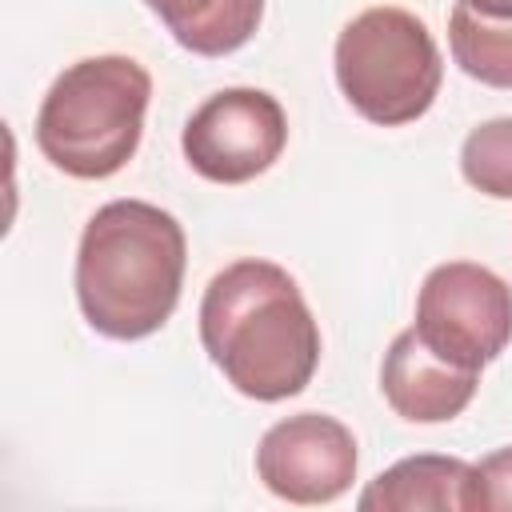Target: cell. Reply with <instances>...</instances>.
<instances>
[{
  "label": "cell",
  "instance_id": "obj_1",
  "mask_svg": "<svg viewBox=\"0 0 512 512\" xmlns=\"http://www.w3.org/2000/svg\"><path fill=\"white\" fill-rule=\"evenodd\" d=\"M200 340L228 384L252 400H288L320 364V328L296 280L272 260H236L200 300Z\"/></svg>",
  "mask_w": 512,
  "mask_h": 512
},
{
  "label": "cell",
  "instance_id": "obj_2",
  "mask_svg": "<svg viewBox=\"0 0 512 512\" xmlns=\"http://www.w3.org/2000/svg\"><path fill=\"white\" fill-rule=\"evenodd\" d=\"M184 228L148 200H112L84 224L76 248V300L112 340H144L172 316L184 284Z\"/></svg>",
  "mask_w": 512,
  "mask_h": 512
},
{
  "label": "cell",
  "instance_id": "obj_3",
  "mask_svg": "<svg viewBox=\"0 0 512 512\" xmlns=\"http://www.w3.org/2000/svg\"><path fill=\"white\" fill-rule=\"evenodd\" d=\"M148 100L152 76L132 56L76 60L52 80L36 112V144L52 168L104 180L136 156Z\"/></svg>",
  "mask_w": 512,
  "mask_h": 512
},
{
  "label": "cell",
  "instance_id": "obj_4",
  "mask_svg": "<svg viewBox=\"0 0 512 512\" xmlns=\"http://www.w3.org/2000/svg\"><path fill=\"white\" fill-rule=\"evenodd\" d=\"M444 80L440 48L408 8H368L336 36V84L372 124L396 128L420 120Z\"/></svg>",
  "mask_w": 512,
  "mask_h": 512
},
{
  "label": "cell",
  "instance_id": "obj_5",
  "mask_svg": "<svg viewBox=\"0 0 512 512\" xmlns=\"http://www.w3.org/2000/svg\"><path fill=\"white\" fill-rule=\"evenodd\" d=\"M412 328L440 360L480 372L512 344V288L484 264L448 260L424 276Z\"/></svg>",
  "mask_w": 512,
  "mask_h": 512
},
{
  "label": "cell",
  "instance_id": "obj_6",
  "mask_svg": "<svg viewBox=\"0 0 512 512\" xmlns=\"http://www.w3.org/2000/svg\"><path fill=\"white\" fill-rule=\"evenodd\" d=\"M184 160L212 184H244L268 172L284 144L288 120L276 96L260 88H224L184 124Z\"/></svg>",
  "mask_w": 512,
  "mask_h": 512
},
{
  "label": "cell",
  "instance_id": "obj_7",
  "mask_svg": "<svg viewBox=\"0 0 512 512\" xmlns=\"http://www.w3.org/2000/svg\"><path fill=\"white\" fill-rule=\"evenodd\" d=\"M256 476L288 504H328L356 480V440L336 416H288L264 432Z\"/></svg>",
  "mask_w": 512,
  "mask_h": 512
},
{
  "label": "cell",
  "instance_id": "obj_8",
  "mask_svg": "<svg viewBox=\"0 0 512 512\" xmlns=\"http://www.w3.org/2000/svg\"><path fill=\"white\" fill-rule=\"evenodd\" d=\"M476 384H480V372L440 360L416 336V328H404L388 344L384 364H380L384 400L392 404L396 416H404L412 424H444V420L460 416L472 404Z\"/></svg>",
  "mask_w": 512,
  "mask_h": 512
},
{
  "label": "cell",
  "instance_id": "obj_9",
  "mask_svg": "<svg viewBox=\"0 0 512 512\" xmlns=\"http://www.w3.org/2000/svg\"><path fill=\"white\" fill-rule=\"evenodd\" d=\"M360 512H420V508H460L480 512L484 488L480 472L456 456H408L384 468L364 492Z\"/></svg>",
  "mask_w": 512,
  "mask_h": 512
},
{
  "label": "cell",
  "instance_id": "obj_10",
  "mask_svg": "<svg viewBox=\"0 0 512 512\" xmlns=\"http://www.w3.org/2000/svg\"><path fill=\"white\" fill-rule=\"evenodd\" d=\"M172 40L196 56H228L244 48L264 16V0H144Z\"/></svg>",
  "mask_w": 512,
  "mask_h": 512
},
{
  "label": "cell",
  "instance_id": "obj_11",
  "mask_svg": "<svg viewBox=\"0 0 512 512\" xmlns=\"http://www.w3.org/2000/svg\"><path fill=\"white\" fill-rule=\"evenodd\" d=\"M452 60L488 88H512V20L480 16L468 0L452 4L448 16Z\"/></svg>",
  "mask_w": 512,
  "mask_h": 512
},
{
  "label": "cell",
  "instance_id": "obj_12",
  "mask_svg": "<svg viewBox=\"0 0 512 512\" xmlns=\"http://www.w3.org/2000/svg\"><path fill=\"white\" fill-rule=\"evenodd\" d=\"M460 172L476 192L512 200V116L484 120L464 136Z\"/></svg>",
  "mask_w": 512,
  "mask_h": 512
},
{
  "label": "cell",
  "instance_id": "obj_13",
  "mask_svg": "<svg viewBox=\"0 0 512 512\" xmlns=\"http://www.w3.org/2000/svg\"><path fill=\"white\" fill-rule=\"evenodd\" d=\"M476 472L484 488V508H496V512L512 508V448H496L476 464Z\"/></svg>",
  "mask_w": 512,
  "mask_h": 512
},
{
  "label": "cell",
  "instance_id": "obj_14",
  "mask_svg": "<svg viewBox=\"0 0 512 512\" xmlns=\"http://www.w3.org/2000/svg\"><path fill=\"white\" fill-rule=\"evenodd\" d=\"M480 16H492V20H512V0H468Z\"/></svg>",
  "mask_w": 512,
  "mask_h": 512
}]
</instances>
